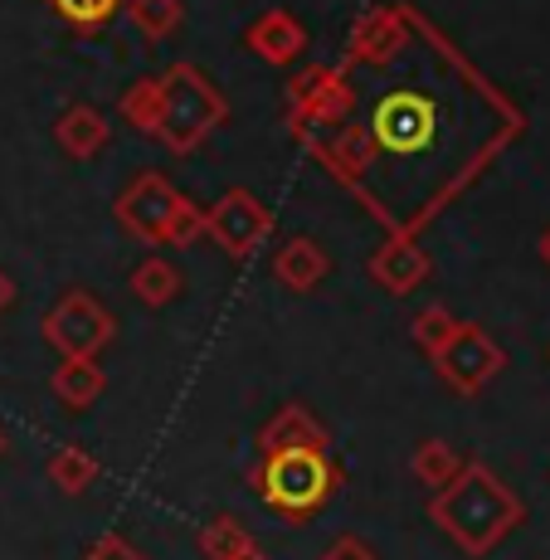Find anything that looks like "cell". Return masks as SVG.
Wrapping results in <instances>:
<instances>
[{
  "label": "cell",
  "instance_id": "cell-1",
  "mask_svg": "<svg viewBox=\"0 0 550 560\" xmlns=\"http://www.w3.org/2000/svg\"><path fill=\"white\" fill-rule=\"evenodd\" d=\"M424 512H429V522L472 560L492 556L506 536L526 522V502L478 458H463V468L453 472L444 488L429 492Z\"/></svg>",
  "mask_w": 550,
  "mask_h": 560
},
{
  "label": "cell",
  "instance_id": "cell-2",
  "mask_svg": "<svg viewBox=\"0 0 550 560\" xmlns=\"http://www.w3.org/2000/svg\"><path fill=\"white\" fill-rule=\"evenodd\" d=\"M249 488L258 492L268 512H278L283 522H312L341 488V463L327 448H268L258 454Z\"/></svg>",
  "mask_w": 550,
  "mask_h": 560
},
{
  "label": "cell",
  "instance_id": "cell-3",
  "mask_svg": "<svg viewBox=\"0 0 550 560\" xmlns=\"http://www.w3.org/2000/svg\"><path fill=\"white\" fill-rule=\"evenodd\" d=\"M230 117V103L224 93L210 83V73H200L196 63H171L161 73V127H156V142L176 156H190L210 142L214 132L224 127Z\"/></svg>",
  "mask_w": 550,
  "mask_h": 560
},
{
  "label": "cell",
  "instance_id": "cell-4",
  "mask_svg": "<svg viewBox=\"0 0 550 560\" xmlns=\"http://www.w3.org/2000/svg\"><path fill=\"white\" fill-rule=\"evenodd\" d=\"M39 337H45L63 361H98V351L117 337V317L103 307L98 293H89V288H69V293L45 312Z\"/></svg>",
  "mask_w": 550,
  "mask_h": 560
},
{
  "label": "cell",
  "instance_id": "cell-5",
  "mask_svg": "<svg viewBox=\"0 0 550 560\" xmlns=\"http://www.w3.org/2000/svg\"><path fill=\"white\" fill-rule=\"evenodd\" d=\"M502 365H506V351L478 327V322H458V327H453V337L444 341V351L434 357L438 381H444L448 390L468 395V400H472V395H482L492 381H498Z\"/></svg>",
  "mask_w": 550,
  "mask_h": 560
},
{
  "label": "cell",
  "instance_id": "cell-6",
  "mask_svg": "<svg viewBox=\"0 0 550 560\" xmlns=\"http://www.w3.org/2000/svg\"><path fill=\"white\" fill-rule=\"evenodd\" d=\"M204 240L220 244L224 254L244 264V258H254L268 240H273V210H268L254 190L234 186L204 210Z\"/></svg>",
  "mask_w": 550,
  "mask_h": 560
},
{
  "label": "cell",
  "instance_id": "cell-7",
  "mask_svg": "<svg viewBox=\"0 0 550 560\" xmlns=\"http://www.w3.org/2000/svg\"><path fill=\"white\" fill-rule=\"evenodd\" d=\"M288 127L307 132V127H337L341 117L355 107V89L347 79V69H331V63H312L288 83Z\"/></svg>",
  "mask_w": 550,
  "mask_h": 560
},
{
  "label": "cell",
  "instance_id": "cell-8",
  "mask_svg": "<svg viewBox=\"0 0 550 560\" xmlns=\"http://www.w3.org/2000/svg\"><path fill=\"white\" fill-rule=\"evenodd\" d=\"M434 122H438V107L424 93H385L371 113V137L381 152L390 156H419L429 142H434Z\"/></svg>",
  "mask_w": 550,
  "mask_h": 560
},
{
  "label": "cell",
  "instance_id": "cell-9",
  "mask_svg": "<svg viewBox=\"0 0 550 560\" xmlns=\"http://www.w3.org/2000/svg\"><path fill=\"white\" fill-rule=\"evenodd\" d=\"M180 190L171 186L161 171H142V176H132V186L122 190V196L113 200V220L122 224L132 240L142 244H166L171 234V220H176L180 210Z\"/></svg>",
  "mask_w": 550,
  "mask_h": 560
},
{
  "label": "cell",
  "instance_id": "cell-10",
  "mask_svg": "<svg viewBox=\"0 0 550 560\" xmlns=\"http://www.w3.org/2000/svg\"><path fill=\"white\" fill-rule=\"evenodd\" d=\"M409 49V5H375L371 15L355 20L347 39V63L385 69Z\"/></svg>",
  "mask_w": 550,
  "mask_h": 560
},
{
  "label": "cell",
  "instance_id": "cell-11",
  "mask_svg": "<svg viewBox=\"0 0 550 560\" xmlns=\"http://www.w3.org/2000/svg\"><path fill=\"white\" fill-rule=\"evenodd\" d=\"M365 268H371V278L385 288V293L405 298V293H414V288L429 283V273H434V258L419 249L409 234H395V240H385L381 249L371 254V264H365Z\"/></svg>",
  "mask_w": 550,
  "mask_h": 560
},
{
  "label": "cell",
  "instance_id": "cell-12",
  "mask_svg": "<svg viewBox=\"0 0 550 560\" xmlns=\"http://www.w3.org/2000/svg\"><path fill=\"white\" fill-rule=\"evenodd\" d=\"M244 49H249L254 59L283 69V63H293L297 54L307 49V30H302V20L293 10H264V15L244 30Z\"/></svg>",
  "mask_w": 550,
  "mask_h": 560
},
{
  "label": "cell",
  "instance_id": "cell-13",
  "mask_svg": "<svg viewBox=\"0 0 550 560\" xmlns=\"http://www.w3.org/2000/svg\"><path fill=\"white\" fill-rule=\"evenodd\" d=\"M273 278L288 288V293H317V288L331 278V254L321 249L312 234H293V240L278 244Z\"/></svg>",
  "mask_w": 550,
  "mask_h": 560
},
{
  "label": "cell",
  "instance_id": "cell-14",
  "mask_svg": "<svg viewBox=\"0 0 550 560\" xmlns=\"http://www.w3.org/2000/svg\"><path fill=\"white\" fill-rule=\"evenodd\" d=\"M107 137H113V127H107V117L93 103H69L54 117V142L73 161H93L107 147Z\"/></svg>",
  "mask_w": 550,
  "mask_h": 560
},
{
  "label": "cell",
  "instance_id": "cell-15",
  "mask_svg": "<svg viewBox=\"0 0 550 560\" xmlns=\"http://www.w3.org/2000/svg\"><path fill=\"white\" fill-rule=\"evenodd\" d=\"M327 444H331L327 424L297 400L283 405L264 429H258V454H268V448H327Z\"/></svg>",
  "mask_w": 550,
  "mask_h": 560
},
{
  "label": "cell",
  "instance_id": "cell-16",
  "mask_svg": "<svg viewBox=\"0 0 550 560\" xmlns=\"http://www.w3.org/2000/svg\"><path fill=\"white\" fill-rule=\"evenodd\" d=\"M127 288H132V298L142 307H171L180 293H186V273H180L171 258H161V254H147L142 264L132 268V278H127Z\"/></svg>",
  "mask_w": 550,
  "mask_h": 560
},
{
  "label": "cell",
  "instance_id": "cell-17",
  "mask_svg": "<svg viewBox=\"0 0 550 560\" xmlns=\"http://www.w3.org/2000/svg\"><path fill=\"white\" fill-rule=\"evenodd\" d=\"M49 390H54V400H59L63 409H93L103 400V390H107V375H103V365L98 361H59V371L49 375Z\"/></svg>",
  "mask_w": 550,
  "mask_h": 560
},
{
  "label": "cell",
  "instance_id": "cell-18",
  "mask_svg": "<svg viewBox=\"0 0 550 560\" xmlns=\"http://www.w3.org/2000/svg\"><path fill=\"white\" fill-rule=\"evenodd\" d=\"M49 482H54L59 492H69V498H83V492L98 482V458H93L89 448H79V444L54 448V458H49Z\"/></svg>",
  "mask_w": 550,
  "mask_h": 560
},
{
  "label": "cell",
  "instance_id": "cell-19",
  "mask_svg": "<svg viewBox=\"0 0 550 560\" xmlns=\"http://www.w3.org/2000/svg\"><path fill=\"white\" fill-rule=\"evenodd\" d=\"M127 20H132V30L147 45H161V39H171L180 30L186 5L180 0H127Z\"/></svg>",
  "mask_w": 550,
  "mask_h": 560
},
{
  "label": "cell",
  "instance_id": "cell-20",
  "mask_svg": "<svg viewBox=\"0 0 550 560\" xmlns=\"http://www.w3.org/2000/svg\"><path fill=\"white\" fill-rule=\"evenodd\" d=\"M458 468H463V454L448 444V439H424V444L414 448V458H409V472H414V482H419V488H429V492L444 488V482Z\"/></svg>",
  "mask_w": 550,
  "mask_h": 560
},
{
  "label": "cell",
  "instance_id": "cell-21",
  "mask_svg": "<svg viewBox=\"0 0 550 560\" xmlns=\"http://www.w3.org/2000/svg\"><path fill=\"white\" fill-rule=\"evenodd\" d=\"M117 113H122L142 137L156 142V127H161V79H137L132 89L117 98Z\"/></svg>",
  "mask_w": 550,
  "mask_h": 560
},
{
  "label": "cell",
  "instance_id": "cell-22",
  "mask_svg": "<svg viewBox=\"0 0 550 560\" xmlns=\"http://www.w3.org/2000/svg\"><path fill=\"white\" fill-rule=\"evenodd\" d=\"M54 15L63 20V25H73L79 35H98L107 30L117 15L127 10V0H49Z\"/></svg>",
  "mask_w": 550,
  "mask_h": 560
},
{
  "label": "cell",
  "instance_id": "cell-23",
  "mask_svg": "<svg viewBox=\"0 0 550 560\" xmlns=\"http://www.w3.org/2000/svg\"><path fill=\"white\" fill-rule=\"evenodd\" d=\"M249 541L254 536L239 516H210V522L200 526V556L204 560H230V556H239Z\"/></svg>",
  "mask_w": 550,
  "mask_h": 560
},
{
  "label": "cell",
  "instance_id": "cell-24",
  "mask_svg": "<svg viewBox=\"0 0 550 560\" xmlns=\"http://www.w3.org/2000/svg\"><path fill=\"white\" fill-rule=\"evenodd\" d=\"M453 327H458V317H453L444 303H429V307L414 312V327H409V331H414V347L434 361L438 351H444V341L453 337Z\"/></svg>",
  "mask_w": 550,
  "mask_h": 560
},
{
  "label": "cell",
  "instance_id": "cell-25",
  "mask_svg": "<svg viewBox=\"0 0 550 560\" xmlns=\"http://www.w3.org/2000/svg\"><path fill=\"white\" fill-rule=\"evenodd\" d=\"M79 560H147V556H142V546H132L122 532H103Z\"/></svg>",
  "mask_w": 550,
  "mask_h": 560
},
{
  "label": "cell",
  "instance_id": "cell-26",
  "mask_svg": "<svg viewBox=\"0 0 550 560\" xmlns=\"http://www.w3.org/2000/svg\"><path fill=\"white\" fill-rule=\"evenodd\" d=\"M317 560H381V551L371 541H361V536H337Z\"/></svg>",
  "mask_w": 550,
  "mask_h": 560
},
{
  "label": "cell",
  "instance_id": "cell-27",
  "mask_svg": "<svg viewBox=\"0 0 550 560\" xmlns=\"http://www.w3.org/2000/svg\"><path fill=\"white\" fill-rule=\"evenodd\" d=\"M10 307H15V278H10L5 268H0V317H5Z\"/></svg>",
  "mask_w": 550,
  "mask_h": 560
},
{
  "label": "cell",
  "instance_id": "cell-28",
  "mask_svg": "<svg viewBox=\"0 0 550 560\" xmlns=\"http://www.w3.org/2000/svg\"><path fill=\"white\" fill-rule=\"evenodd\" d=\"M230 560H268V551H264V546H258V541H249L239 556H230Z\"/></svg>",
  "mask_w": 550,
  "mask_h": 560
},
{
  "label": "cell",
  "instance_id": "cell-29",
  "mask_svg": "<svg viewBox=\"0 0 550 560\" xmlns=\"http://www.w3.org/2000/svg\"><path fill=\"white\" fill-rule=\"evenodd\" d=\"M536 254H541V264L550 268V224H546V230H541V244H536Z\"/></svg>",
  "mask_w": 550,
  "mask_h": 560
},
{
  "label": "cell",
  "instance_id": "cell-30",
  "mask_svg": "<svg viewBox=\"0 0 550 560\" xmlns=\"http://www.w3.org/2000/svg\"><path fill=\"white\" fill-rule=\"evenodd\" d=\"M10 454V434H5V424H0V458Z\"/></svg>",
  "mask_w": 550,
  "mask_h": 560
}]
</instances>
